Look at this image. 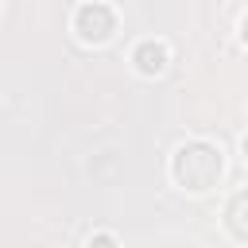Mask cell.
<instances>
[{
  "label": "cell",
  "mask_w": 248,
  "mask_h": 248,
  "mask_svg": "<svg viewBox=\"0 0 248 248\" xmlns=\"http://www.w3.org/2000/svg\"><path fill=\"white\" fill-rule=\"evenodd\" d=\"M170 174H174V182H178L182 190L202 194V190H209V186L221 178V151H217L213 143H202V140L182 143V147L174 151Z\"/></svg>",
  "instance_id": "1"
},
{
  "label": "cell",
  "mask_w": 248,
  "mask_h": 248,
  "mask_svg": "<svg viewBox=\"0 0 248 248\" xmlns=\"http://www.w3.org/2000/svg\"><path fill=\"white\" fill-rule=\"evenodd\" d=\"M74 31H78V39H85V43H105L112 31H116V16H112V8H105V4H81L78 8V16H74Z\"/></svg>",
  "instance_id": "2"
},
{
  "label": "cell",
  "mask_w": 248,
  "mask_h": 248,
  "mask_svg": "<svg viewBox=\"0 0 248 248\" xmlns=\"http://www.w3.org/2000/svg\"><path fill=\"white\" fill-rule=\"evenodd\" d=\"M132 58H136L140 74H159V70L167 66V46L147 39V43H140V46H136V54H132Z\"/></svg>",
  "instance_id": "3"
},
{
  "label": "cell",
  "mask_w": 248,
  "mask_h": 248,
  "mask_svg": "<svg viewBox=\"0 0 248 248\" xmlns=\"http://www.w3.org/2000/svg\"><path fill=\"white\" fill-rule=\"evenodd\" d=\"M89 244H97V248H112V240H108V236H97V240H89Z\"/></svg>",
  "instance_id": "4"
},
{
  "label": "cell",
  "mask_w": 248,
  "mask_h": 248,
  "mask_svg": "<svg viewBox=\"0 0 248 248\" xmlns=\"http://www.w3.org/2000/svg\"><path fill=\"white\" fill-rule=\"evenodd\" d=\"M240 35H244V43H248V16H244V23H240Z\"/></svg>",
  "instance_id": "5"
},
{
  "label": "cell",
  "mask_w": 248,
  "mask_h": 248,
  "mask_svg": "<svg viewBox=\"0 0 248 248\" xmlns=\"http://www.w3.org/2000/svg\"><path fill=\"white\" fill-rule=\"evenodd\" d=\"M244 159H248V140H244Z\"/></svg>",
  "instance_id": "6"
}]
</instances>
